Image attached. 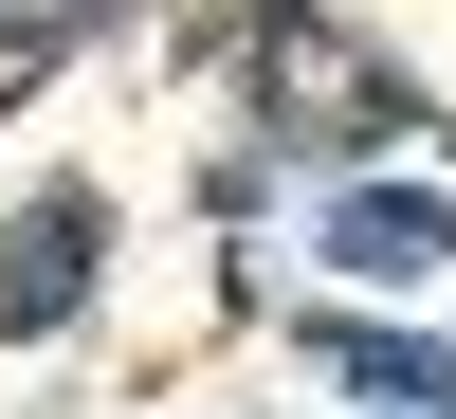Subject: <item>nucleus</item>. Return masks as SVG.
I'll use <instances>...</instances> for the list:
<instances>
[{
    "label": "nucleus",
    "instance_id": "nucleus-2",
    "mask_svg": "<svg viewBox=\"0 0 456 419\" xmlns=\"http://www.w3.org/2000/svg\"><path fill=\"white\" fill-rule=\"evenodd\" d=\"M73 274H92V201H37V255L0 292H19V310H73Z\"/></svg>",
    "mask_w": 456,
    "mask_h": 419
},
{
    "label": "nucleus",
    "instance_id": "nucleus-1",
    "mask_svg": "<svg viewBox=\"0 0 456 419\" xmlns=\"http://www.w3.org/2000/svg\"><path fill=\"white\" fill-rule=\"evenodd\" d=\"M329 255H347V274H456V219H438V201H347Z\"/></svg>",
    "mask_w": 456,
    "mask_h": 419
}]
</instances>
